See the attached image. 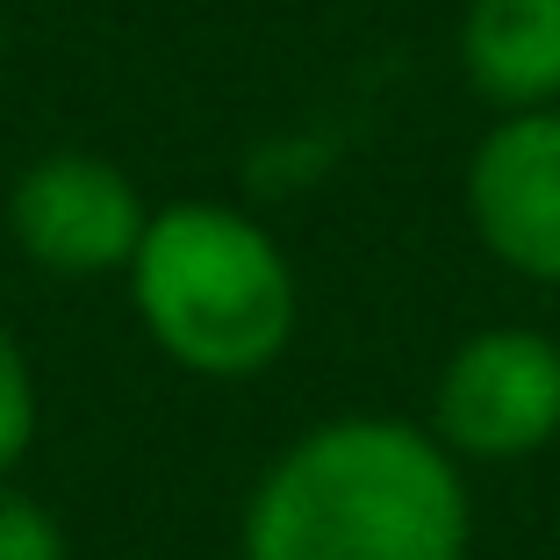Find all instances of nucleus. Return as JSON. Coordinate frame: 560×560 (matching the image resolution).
<instances>
[{
    "label": "nucleus",
    "instance_id": "423d86ee",
    "mask_svg": "<svg viewBox=\"0 0 560 560\" xmlns=\"http://www.w3.org/2000/svg\"><path fill=\"white\" fill-rule=\"evenodd\" d=\"M460 58L481 101L503 116L560 101V0H467Z\"/></svg>",
    "mask_w": 560,
    "mask_h": 560
},
{
    "label": "nucleus",
    "instance_id": "f03ea898",
    "mask_svg": "<svg viewBox=\"0 0 560 560\" xmlns=\"http://www.w3.org/2000/svg\"><path fill=\"white\" fill-rule=\"evenodd\" d=\"M130 295L151 346L187 374H259L295 338V273L273 237L223 201H173L151 215Z\"/></svg>",
    "mask_w": 560,
    "mask_h": 560
},
{
    "label": "nucleus",
    "instance_id": "f257e3e1",
    "mask_svg": "<svg viewBox=\"0 0 560 560\" xmlns=\"http://www.w3.org/2000/svg\"><path fill=\"white\" fill-rule=\"evenodd\" d=\"M245 560H467V481L431 431L338 417L266 467Z\"/></svg>",
    "mask_w": 560,
    "mask_h": 560
},
{
    "label": "nucleus",
    "instance_id": "39448f33",
    "mask_svg": "<svg viewBox=\"0 0 560 560\" xmlns=\"http://www.w3.org/2000/svg\"><path fill=\"white\" fill-rule=\"evenodd\" d=\"M467 215L511 273L560 288V108L503 116L481 137L467 165Z\"/></svg>",
    "mask_w": 560,
    "mask_h": 560
},
{
    "label": "nucleus",
    "instance_id": "6e6552de",
    "mask_svg": "<svg viewBox=\"0 0 560 560\" xmlns=\"http://www.w3.org/2000/svg\"><path fill=\"white\" fill-rule=\"evenodd\" d=\"M0 560H66V539L50 525L44 503H30L22 489L0 481Z\"/></svg>",
    "mask_w": 560,
    "mask_h": 560
},
{
    "label": "nucleus",
    "instance_id": "7ed1b4c3",
    "mask_svg": "<svg viewBox=\"0 0 560 560\" xmlns=\"http://www.w3.org/2000/svg\"><path fill=\"white\" fill-rule=\"evenodd\" d=\"M560 431V346L539 330H475L439 374L431 439L453 460H525Z\"/></svg>",
    "mask_w": 560,
    "mask_h": 560
},
{
    "label": "nucleus",
    "instance_id": "0eeeda50",
    "mask_svg": "<svg viewBox=\"0 0 560 560\" xmlns=\"http://www.w3.org/2000/svg\"><path fill=\"white\" fill-rule=\"evenodd\" d=\"M30 439H36V381H30L22 346L8 338V324H0V475L30 453Z\"/></svg>",
    "mask_w": 560,
    "mask_h": 560
},
{
    "label": "nucleus",
    "instance_id": "20e7f679",
    "mask_svg": "<svg viewBox=\"0 0 560 560\" xmlns=\"http://www.w3.org/2000/svg\"><path fill=\"white\" fill-rule=\"evenodd\" d=\"M151 209L137 201L130 173L94 151H44L22 165L15 195H8V231L36 273L58 280H94L137 259Z\"/></svg>",
    "mask_w": 560,
    "mask_h": 560
}]
</instances>
